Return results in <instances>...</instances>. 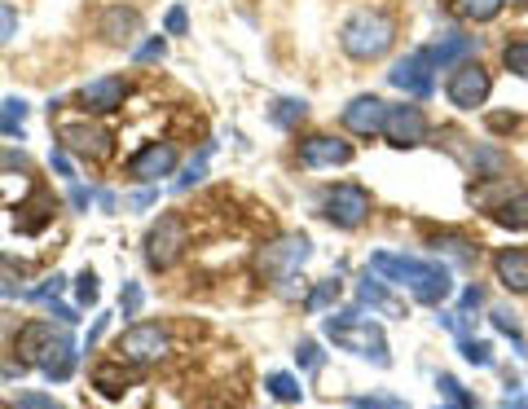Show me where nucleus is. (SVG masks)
<instances>
[{"label":"nucleus","mask_w":528,"mask_h":409,"mask_svg":"<svg viewBox=\"0 0 528 409\" xmlns=\"http://www.w3.org/2000/svg\"><path fill=\"white\" fill-rule=\"evenodd\" d=\"M18 361L36 366L44 379L66 383L75 374V361H80V348H75L71 326H53V322H27L18 330Z\"/></svg>","instance_id":"f257e3e1"},{"label":"nucleus","mask_w":528,"mask_h":409,"mask_svg":"<svg viewBox=\"0 0 528 409\" xmlns=\"http://www.w3.org/2000/svg\"><path fill=\"white\" fill-rule=\"evenodd\" d=\"M370 273H379V278L392 282V286H405L418 304H432V308H440L449 295H454V278H449V269H445V264H432V260L396 256V251H374Z\"/></svg>","instance_id":"f03ea898"},{"label":"nucleus","mask_w":528,"mask_h":409,"mask_svg":"<svg viewBox=\"0 0 528 409\" xmlns=\"http://www.w3.org/2000/svg\"><path fill=\"white\" fill-rule=\"evenodd\" d=\"M322 330H326V339H330L335 348L357 352V357L374 361L379 370H388V366H392L388 339H383V330H379V326L361 317V308H348V313H330L326 322H322Z\"/></svg>","instance_id":"7ed1b4c3"},{"label":"nucleus","mask_w":528,"mask_h":409,"mask_svg":"<svg viewBox=\"0 0 528 409\" xmlns=\"http://www.w3.org/2000/svg\"><path fill=\"white\" fill-rule=\"evenodd\" d=\"M396 44V22L383 9H357L344 27H339V49L352 62H379Z\"/></svg>","instance_id":"20e7f679"},{"label":"nucleus","mask_w":528,"mask_h":409,"mask_svg":"<svg viewBox=\"0 0 528 409\" xmlns=\"http://www.w3.org/2000/svg\"><path fill=\"white\" fill-rule=\"evenodd\" d=\"M308 256H313V242H308L304 234H282L278 242H264V247L256 251V273L264 282H286L291 273H300Z\"/></svg>","instance_id":"39448f33"},{"label":"nucleus","mask_w":528,"mask_h":409,"mask_svg":"<svg viewBox=\"0 0 528 409\" xmlns=\"http://www.w3.org/2000/svg\"><path fill=\"white\" fill-rule=\"evenodd\" d=\"M115 352H119L124 366H137V370L141 366H159V361L172 352V335L159 322H132L124 335H119Z\"/></svg>","instance_id":"423d86ee"},{"label":"nucleus","mask_w":528,"mask_h":409,"mask_svg":"<svg viewBox=\"0 0 528 409\" xmlns=\"http://www.w3.org/2000/svg\"><path fill=\"white\" fill-rule=\"evenodd\" d=\"M58 146L66 154L102 163V159H110V150H115V137H110V128L93 124V119H66V124H58Z\"/></svg>","instance_id":"0eeeda50"},{"label":"nucleus","mask_w":528,"mask_h":409,"mask_svg":"<svg viewBox=\"0 0 528 409\" xmlns=\"http://www.w3.org/2000/svg\"><path fill=\"white\" fill-rule=\"evenodd\" d=\"M190 247V234H185V220L181 216H159V225L146 234V264L159 273H168L176 260L185 256Z\"/></svg>","instance_id":"6e6552de"},{"label":"nucleus","mask_w":528,"mask_h":409,"mask_svg":"<svg viewBox=\"0 0 528 409\" xmlns=\"http://www.w3.org/2000/svg\"><path fill=\"white\" fill-rule=\"evenodd\" d=\"M370 207L374 203L361 185H335V190H326V198H322V216L339 229H361L370 220Z\"/></svg>","instance_id":"1a4fd4ad"},{"label":"nucleus","mask_w":528,"mask_h":409,"mask_svg":"<svg viewBox=\"0 0 528 409\" xmlns=\"http://www.w3.org/2000/svg\"><path fill=\"white\" fill-rule=\"evenodd\" d=\"M445 93L458 110H476V106L489 102L493 80H489V71H484L480 62H458L454 75H449V84H445Z\"/></svg>","instance_id":"9d476101"},{"label":"nucleus","mask_w":528,"mask_h":409,"mask_svg":"<svg viewBox=\"0 0 528 409\" xmlns=\"http://www.w3.org/2000/svg\"><path fill=\"white\" fill-rule=\"evenodd\" d=\"M388 84H392V88H401L405 97H427V93L436 88V66H432V53H427V49L405 53V58L388 71Z\"/></svg>","instance_id":"9b49d317"},{"label":"nucleus","mask_w":528,"mask_h":409,"mask_svg":"<svg viewBox=\"0 0 528 409\" xmlns=\"http://www.w3.org/2000/svg\"><path fill=\"white\" fill-rule=\"evenodd\" d=\"M383 137L396 150H414L427 141V115L418 106H388V119H383Z\"/></svg>","instance_id":"f8f14e48"},{"label":"nucleus","mask_w":528,"mask_h":409,"mask_svg":"<svg viewBox=\"0 0 528 409\" xmlns=\"http://www.w3.org/2000/svg\"><path fill=\"white\" fill-rule=\"evenodd\" d=\"M128 102V80L124 75H97L80 88V106L84 115H115Z\"/></svg>","instance_id":"ddd939ff"},{"label":"nucleus","mask_w":528,"mask_h":409,"mask_svg":"<svg viewBox=\"0 0 528 409\" xmlns=\"http://www.w3.org/2000/svg\"><path fill=\"white\" fill-rule=\"evenodd\" d=\"M383 119H388V102L374 97V93H361L344 106V128L352 132V137H379Z\"/></svg>","instance_id":"4468645a"},{"label":"nucleus","mask_w":528,"mask_h":409,"mask_svg":"<svg viewBox=\"0 0 528 409\" xmlns=\"http://www.w3.org/2000/svg\"><path fill=\"white\" fill-rule=\"evenodd\" d=\"M172 172H176L172 141H150V146H141L128 159V176H132V181H159V176H172Z\"/></svg>","instance_id":"2eb2a0df"},{"label":"nucleus","mask_w":528,"mask_h":409,"mask_svg":"<svg viewBox=\"0 0 528 409\" xmlns=\"http://www.w3.org/2000/svg\"><path fill=\"white\" fill-rule=\"evenodd\" d=\"M97 36L106 44H115V49H128V44L141 36V14L128 5H110V9H102V18H97Z\"/></svg>","instance_id":"dca6fc26"},{"label":"nucleus","mask_w":528,"mask_h":409,"mask_svg":"<svg viewBox=\"0 0 528 409\" xmlns=\"http://www.w3.org/2000/svg\"><path fill=\"white\" fill-rule=\"evenodd\" d=\"M352 159V146L339 137H304L300 141V163L304 168H339Z\"/></svg>","instance_id":"f3484780"},{"label":"nucleus","mask_w":528,"mask_h":409,"mask_svg":"<svg viewBox=\"0 0 528 409\" xmlns=\"http://www.w3.org/2000/svg\"><path fill=\"white\" fill-rule=\"evenodd\" d=\"M493 273H498V282L506 291L515 295H528V251L524 247H506L493 256Z\"/></svg>","instance_id":"a211bd4d"},{"label":"nucleus","mask_w":528,"mask_h":409,"mask_svg":"<svg viewBox=\"0 0 528 409\" xmlns=\"http://www.w3.org/2000/svg\"><path fill=\"white\" fill-rule=\"evenodd\" d=\"M432 66L436 71H449V66H458V62H467L471 53H476V36H462V31H445L432 49Z\"/></svg>","instance_id":"6ab92c4d"},{"label":"nucleus","mask_w":528,"mask_h":409,"mask_svg":"<svg viewBox=\"0 0 528 409\" xmlns=\"http://www.w3.org/2000/svg\"><path fill=\"white\" fill-rule=\"evenodd\" d=\"M493 220H498L502 229H515V234L528 229V190H515L506 203L493 207Z\"/></svg>","instance_id":"aec40b11"},{"label":"nucleus","mask_w":528,"mask_h":409,"mask_svg":"<svg viewBox=\"0 0 528 409\" xmlns=\"http://www.w3.org/2000/svg\"><path fill=\"white\" fill-rule=\"evenodd\" d=\"M137 370V366H132ZM124 370V361H115V366H97L93 370V388H102L106 396H119V392H128L132 383H137V374Z\"/></svg>","instance_id":"412c9836"},{"label":"nucleus","mask_w":528,"mask_h":409,"mask_svg":"<svg viewBox=\"0 0 528 409\" xmlns=\"http://www.w3.org/2000/svg\"><path fill=\"white\" fill-rule=\"evenodd\" d=\"M357 300L366 304V308H374V313H388V317H396V313H401V304H396L392 295L383 291V282H374L370 273H366V278L357 282Z\"/></svg>","instance_id":"4be33fe9"},{"label":"nucleus","mask_w":528,"mask_h":409,"mask_svg":"<svg viewBox=\"0 0 528 409\" xmlns=\"http://www.w3.org/2000/svg\"><path fill=\"white\" fill-rule=\"evenodd\" d=\"M27 269L18 260H0V300H27Z\"/></svg>","instance_id":"5701e85b"},{"label":"nucleus","mask_w":528,"mask_h":409,"mask_svg":"<svg viewBox=\"0 0 528 409\" xmlns=\"http://www.w3.org/2000/svg\"><path fill=\"white\" fill-rule=\"evenodd\" d=\"M506 0H454V14L467 22H493L502 14Z\"/></svg>","instance_id":"b1692460"},{"label":"nucleus","mask_w":528,"mask_h":409,"mask_svg":"<svg viewBox=\"0 0 528 409\" xmlns=\"http://www.w3.org/2000/svg\"><path fill=\"white\" fill-rule=\"evenodd\" d=\"M304 115H308V102H304V97H278V102H273V110H269V119H273L278 128H295Z\"/></svg>","instance_id":"393cba45"},{"label":"nucleus","mask_w":528,"mask_h":409,"mask_svg":"<svg viewBox=\"0 0 528 409\" xmlns=\"http://www.w3.org/2000/svg\"><path fill=\"white\" fill-rule=\"evenodd\" d=\"M22 124H27V102L22 97H5L0 102V132L5 137H22Z\"/></svg>","instance_id":"a878e982"},{"label":"nucleus","mask_w":528,"mask_h":409,"mask_svg":"<svg viewBox=\"0 0 528 409\" xmlns=\"http://www.w3.org/2000/svg\"><path fill=\"white\" fill-rule=\"evenodd\" d=\"M264 388H269V396L273 401H282V405H295L304 396V388H300V379H295V374H269V379H264Z\"/></svg>","instance_id":"bb28decb"},{"label":"nucleus","mask_w":528,"mask_h":409,"mask_svg":"<svg viewBox=\"0 0 528 409\" xmlns=\"http://www.w3.org/2000/svg\"><path fill=\"white\" fill-rule=\"evenodd\" d=\"M207 159H212V146H203V150H198V159H190V168H185L181 176H176V185H172V190H176V194L194 190V185L207 176Z\"/></svg>","instance_id":"cd10ccee"},{"label":"nucleus","mask_w":528,"mask_h":409,"mask_svg":"<svg viewBox=\"0 0 528 409\" xmlns=\"http://www.w3.org/2000/svg\"><path fill=\"white\" fill-rule=\"evenodd\" d=\"M458 352L471 361V366H480V370H489V366H493V348L484 344V339H471V335H462V339H458Z\"/></svg>","instance_id":"c85d7f7f"},{"label":"nucleus","mask_w":528,"mask_h":409,"mask_svg":"<svg viewBox=\"0 0 528 409\" xmlns=\"http://www.w3.org/2000/svg\"><path fill=\"white\" fill-rule=\"evenodd\" d=\"M295 361H300L304 374H317V370L326 366V352H322V344H317V339H300V348H295Z\"/></svg>","instance_id":"c756f323"},{"label":"nucleus","mask_w":528,"mask_h":409,"mask_svg":"<svg viewBox=\"0 0 528 409\" xmlns=\"http://www.w3.org/2000/svg\"><path fill=\"white\" fill-rule=\"evenodd\" d=\"M432 247L440 251V247H445L449 251V256H454L458 264H476V247H471V242L467 238H458V234H440L436 242H432Z\"/></svg>","instance_id":"7c9ffc66"},{"label":"nucleus","mask_w":528,"mask_h":409,"mask_svg":"<svg viewBox=\"0 0 528 409\" xmlns=\"http://www.w3.org/2000/svg\"><path fill=\"white\" fill-rule=\"evenodd\" d=\"M502 62L511 75H520V80H528V40H511L502 49Z\"/></svg>","instance_id":"2f4dec72"},{"label":"nucleus","mask_w":528,"mask_h":409,"mask_svg":"<svg viewBox=\"0 0 528 409\" xmlns=\"http://www.w3.org/2000/svg\"><path fill=\"white\" fill-rule=\"evenodd\" d=\"M339 291H344V286H339L335 278H330V282H322L313 295H308V300H304V308H308V313H322V308H330V304L339 300Z\"/></svg>","instance_id":"473e14b6"},{"label":"nucleus","mask_w":528,"mask_h":409,"mask_svg":"<svg viewBox=\"0 0 528 409\" xmlns=\"http://www.w3.org/2000/svg\"><path fill=\"white\" fill-rule=\"evenodd\" d=\"M141 304H146V291H141V282H124V291H119V313L137 317Z\"/></svg>","instance_id":"72a5a7b5"},{"label":"nucleus","mask_w":528,"mask_h":409,"mask_svg":"<svg viewBox=\"0 0 528 409\" xmlns=\"http://www.w3.org/2000/svg\"><path fill=\"white\" fill-rule=\"evenodd\" d=\"M62 286H66V278H62V273H53V278H44L40 286H31V291H27V300L53 304V300H58V295H62Z\"/></svg>","instance_id":"f704fd0d"},{"label":"nucleus","mask_w":528,"mask_h":409,"mask_svg":"<svg viewBox=\"0 0 528 409\" xmlns=\"http://www.w3.org/2000/svg\"><path fill=\"white\" fill-rule=\"evenodd\" d=\"M75 295H80V304H84V308H93V304H97L102 286H97V273H93V269H84L80 278H75Z\"/></svg>","instance_id":"c9c22d12"},{"label":"nucleus","mask_w":528,"mask_h":409,"mask_svg":"<svg viewBox=\"0 0 528 409\" xmlns=\"http://www.w3.org/2000/svg\"><path fill=\"white\" fill-rule=\"evenodd\" d=\"M436 388H440V396H445L449 405H476L467 392H462V383L454 379V374H440V379H436Z\"/></svg>","instance_id":"e433bc0d"},{"label":"nucleus","mask_w":528,"mask_h":409,"mask_svg":"<svg viewBox=\"0 0 528 409\" xmlns=\"http://www.w3.org/2000/svg\"><path fill=\"white\" fill-rule=\"evenodd\" d=\"M352 409H410L396 396H352Z\"/></svg>","instance_id":"4c0bfd02"},{"label":"nucleus","mask_w":528,"mask_h":409,"mask_svg":"<svg viewBox=\"0 0 528 409\" xmlns=\"http://www.w3.org/2000/svg\"><path fill=\"white\" fill-rule=\"evenodd\" d=\"M14 36H18V9L0 0V44H9Z\"/></svg>","instance_id":"58836bf2"},{"label":"nucleus","mask_w":528,"mask_h":409,"mask_svg":"<svg viewBox=\"0 0 528 409\" xmlns=\"http://www.w3.org/2000/svg\"><path fill=\"white\" fill-rule=\"evenodd\" d=\"M9 409H62V405L53 401V396H44V392H22Z\"/></svg>","instance_id":"ea45409f"},{"label":"nucleus","mask_w":528,"mask_h":409,"mask_svg":"<svg viewBox=\"0 0 528 409\" xmlns=\"http://www.w3.org/2000/svg\"><path fill=\"white\" fill-rule=\"evenodd\" d=\"M163 53H168V40H163V36H154V40H146V44H141V49L132 53V58H137V62H159Z\"/></svg>","instance_id":"a19ab883"},{"label":"nucleus","mask_w":528,"mask_h":409,"mask_svg":"<svg viewBox=\"0 0 528 409\" xmlns=\"http://www.w3.org/2000/svg\"><path fill=\"white\" fill-rule=\"evenodd\" d=\"M163 27H168V36H185V31H190V18H185L181 5H172L168 18H163Z\"/></svg>","instance_id":"79ce46f5"},{"label":"nucleus","mask_w":528,"mask_h":409,"mask_svg":"<svg viewBox=\"0 0 528 409\" xmlns=\"http://www.w3.org/2000/svg\"><path fill=\"white\" fill-rule=\"evenodd\" d=\"M480 304H484V291H480V286H467V291L458 295V313H462V317H471Z\"/></svg>","instance_id":"37998d69"},{"label":"nucleus","mask_w":528,"mask_h":409,"mask_svg":"<svg viewBox=\"0 0 528 409\" xmlns=\"http://www.w3.org/2000/svg\"><path fill=\"white\" fill-rule=\"evenodd\" d=\"M53 172H58V176H66V181H75V168H71V159H66V150H53Z\"/></svg>","instance_id":"c03bdc74"},{"label":"nucleus","mask_w":528,"mask_h":409,"mask_svg":"<svg viewBox=\"0 0 528 409\" xmlns=\"http://www.w3.org/2000/svg\"><path fill=\"white\" fill-rule=\"evenodd\" d=\"M515 128H520L515 115H489V132H515Z\"/></svg>","instance_id":"a18cd8bd"},{"label":"nucleus","mask_w":528,"mask_h":409,"mask_svg":"<svg viewBox=\"0 0 528 409\" xmlns=\"http://www.w3.org/2000/svg\"><path fill=\"white\" fill-rule=\"evenodd\" d=\"M88 203H93V190H84V185L71 181V207H75V212H84Z\"/></svg>","instance_id":"49530a36"},{"label":"nucleus","mask_w":528,"mask_h":409,"mask_svg":"<svg viewBox=\"0 0 528 409\" xmlns=\"http://www.w3.org/2000/svg\"><path fill=\"white\" fill-rule=\"evenodd\" d=\"M0 168H27V154L22 150H0Z\"/></svg>","instance_id":"de8ad7c7"},{"label":"nucleus","mask_w":528,"mask_h":409,"mask_svg":"<svg viewBox=\"0 0 528 409\" xmlns=\"http://www.w3.org/2000/svg\"><path fill=\"white\" fill-rule=\"evenodd\" d=\"M49 317H58L62 326H75L80 317H75V308H66V304H49Z\"/></svg>","instance_id":"09e8293b"},{"label":"nucleus","mask_w":528,"mask_h":409,"mask_svg":"<svg viewBox=\"0 0 528 409\" xmlns=\"http://www.w3.org/2000/svg\"><path fill=\"white\" fill-rule=\"evenodd\" d=\"M106 326H110V317H97V322H93V330H88V348H93L97 339L106 335Z\"/></svg>","instance_id":"8fccbe9b"},{"label":"nucleus","mask_w":528,"mask_h":409,"mask_svg":"<svg viewBox=\"0 0 528 409\" xmlns=\"http://www.w3.org/2000/svg\"><path fill=\"white\" fill-rule=\"evenodd\" d=\"M498 409H528V401H524V396H520V392H515V396H511V401H502Z\"/></svg>","instance_id":"3c124183"},{"label":"nucleus","mask_w":528,"mask_h":409,"mask_svg":"<svg viewBox=\"0 0 528 409\" xmlns=\"http://www.w3.org/2000/svg\"><path fill=\"white\" fill-rule=\"evenodd\" d=\"M154 203V194H137V198H128V207H150Z\"/></svg>","instance_id":"603ef678"},{"label":"nucleus","mask_w":528,"mask_h":409,"mask_svg":"<svg viewBox=\"0 0 528 409\" xmlns=\"http://www.w3.org/2000/svg\"><path fill=\"white\" fill-rule=\"evenodd\" d=\"M194 409H225V401H203V405H194Z\"/></svg>","instance_id":"864d4df0"},{"label":"nucleus","mask_w":528,"mask_h":409,"mask_svg":"<svg viewBox=\"0 0 528 409\" xmlns=\"http://www.w3.org/2000/svg\"><path fill=\"white\" fill-rule=\"evenodd\" d=\"M436 409H476V405H436Z\"/></svg>","instance_id":"5fc2aeb1"},{"label":"nucleus","mask_w":528,"mask_h":409,"mask_svg":"<svg viewBox=\"0 0 528 409\" xmlns=\"http://www.w3.org/2000/svg\"><path fill=\"white\" fill-rule=\"evenodd\" d=\"M511 5H515V9H528V0H511Z\"/></svg>","instance_id":"6e6d98bb"}]
</instances>
